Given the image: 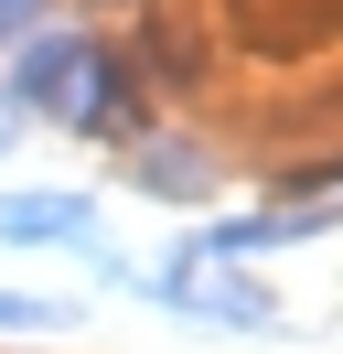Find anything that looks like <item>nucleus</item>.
I'll return each instance as SVG.
<instances>
[{"mask_svg": "<svg viewBox=\"0 0 343 354\" xmlns=\"http://www.w3.org/2000/svg\"><path fill=\"white\" fill-rule=\"evenodd\" d=\"M33 22H43V0H0V44H33Z\"/></svg>", "mask_w": 343, "mask_h": 354, "instance_id": "6", "label": "nucleus"}, {"mask_svg": "<svg viewBox=\"0 0 343 354\" xmlns=\"http://www.w3.org/2000/svg\"><path fill=\"white\" fill-rule=\"evenodd\" d=\"M140 183H150L161 204H183V194H204V183H214V161H204V151H140Z\"/></svg>", "mask_w": 343, "mask_h": 354, "instance_id": "3", "label": "nucleus"}, {"mask_svg": "<svg viewBox=\"0 0 343 354\" xmlns=\"http://www.w3.org/2000/svg\"><path fill=\"white\" fill-rule=\"evenodd\" d=\"M43 322H64V311L33 301V290H0V333H43Z\"/></svg>", "mask_w": 343, "mask_h": 354, "instance_id": "5", "label": "nucleus"}, {"mask_svg": "<svg viewBox=\"0 0 343 354\" xmlns=\"http://www.w3.org/2000/svg\"><path fill=\"white\" fill-rule=\"evenodd\" d=\"M183 301L204 311V322H225V333H257V322H268V301H257L247 279H214V290H183Z\"/></svg>", "mask_w": 343, "mask_h": 354, "instance_id": "4", "label": "nucleus"}, {"mask_svg": "<svg viewBox=\"0 0 343 354\" xmlns=\"http://www.w3.org/2000/svg\"><path fill=\"white\" fill-rule=\"evenodd\" d=\"M86 225V194H0V247H75Z\"/></svg>", "mask_w": 343, "mask_h": 354, "instance_id": "2", "label": "nucleus"}, {"mask_svg": "<svg viewBox=\"0 0 343 354\" xmlns=\"http://www.w3.org/2000/svg\"><path fill=\"white\" fill-rule=\"evenodd\" d=\"M75 75H86V44H75V32H33V44L11 54V118H33V108H54V118H64Z\"/></svg>", "mask_w": 343, "mask_h": 354, "instance_id": "1", "label": "nucleus"}]
</instances>
